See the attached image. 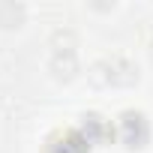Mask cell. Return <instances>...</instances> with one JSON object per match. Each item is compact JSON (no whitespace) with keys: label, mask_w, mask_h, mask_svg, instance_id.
<instances>
[{"label":"cell","mask_w":153,"mask_h":153,"mask_svg":"<svg viewBox=\"0 0 153 153\" xmlns=\"http://www.w3.org/2000/svg\"><path fill=\"white\" fill-rule=\"evenodd\" d=\"M96 72H102L96 81L114 84V87H132V84L138 81V66H135L132 60H126V57H111V60L99 63Z\"/></svg>","instance_id":"obj_1"},{"label":"cell","mask_w":153,"mask_h":153,"mask_svg":"<svg viewBox=\"0 0 153 153\" xmlns=\"http://www.w3.org/2000/svg\"><path fill=\"white\" fill-rule=\"evenodd\" d=\"M120 141L126 144V147H144L147 144V138H150V126H147V120H144V114L141 111H126V114H120Z\"/></svg>","instance_id":"obj_2"},{"label":"cell","mask_w":153,"mask_h":153,"mask_svg":"<svg viewBox=\"0 0 153 153\" xmlns=\"http://www.w3.org/2000/svg\"><path fill=\"white\" fill-rule=\"evenodd\" d=\"M51 72L57 75V78H63V81L75 78V72H78V60H75V54H54L51 57Z\"/></svg>","instance_id":"obj_3"},{"label":"cell","mask_w":153,"mask_h":153,"mask_svg":"<svg viewBox=\"0 0 153 153\" xmlns=\"http://www.w3.org/2000/svg\"><path fill=\"white\" fill-rule=\"evenodd\" d=\"M21 21H24V6L21 3H12V0L0 3V27H21Z\"/></svg>","instance_id":"obj_4"},{"label":"cell","mask_w":153,"mask_h":153,"mask_svg":"<svg viewBox=\"0 0 153 153\" xmlns=\"http://www.w3.org/2000/svg\"><path fill=\"white\" fill-rule=\"evenodd\" d=\"M51 45H54V54H75V45H78V36L72 30H57L51 36Z\"/></svg>","instance_id":"obj_5"},{"label":"cell","mask_w":153,"mask_h":153,"mask_svg":"<svg viewBox=\"0 0 153 153\" xmlns=\"http://www.w3.org/2000/svg\"><path fill=\"white\" fill-rule=\"evenodd\" d=\"M150 51H153V42H150Z\"/></svg>","instance_id":"obj_6"}]
</instances>
